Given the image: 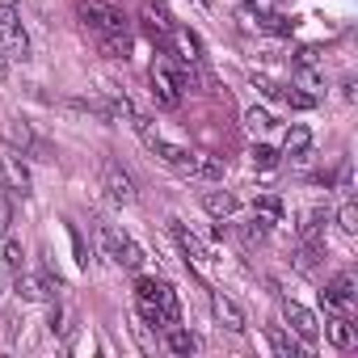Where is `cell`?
<instances>
[{"label": "cell", "instance_id": "cell-19", "mask_svg": "<svg viewBox=\"0 0 358 358\" xmlns=\"http://www.w3.org/2000/svg\"><path fill=\"white\" fill-rule=\"evenodd\" d=\"M324 224H329V211H324V207H316V211H308V215H303V224H299V236L320 245V232H324Z\"/></svg>", "mask_w": 358, "mask_h": 358}, {"label": "cell", "instance_id": "cell-5", "mask_svg": "<svg viewBox=\"0 0 358 358\" xmlns=\"http://www.w3.org/2000/svg\"><path fill=\"white\" fill-rule=\"evenodd\" d=\"M0 51H5L9 59H30V38H26V30H22V22H17V13H5L0 17Z\"/></svg>", "mask_w": 358, "mask_h": 358}, {"label": "cell", "instance_id": "cell-11", "mask_svg": "<svg viewBox=\"0 0 358 358\" xmlns=\"http://www.w3.org/2000/svg\"><path fill=\"white\" fill-rule=\"evenodd\" d=\"M241 17H245V26H257V30H266V34H291V26H295V22H287V17H278V13H266V9H257V5H245Z\"/></svg>", "mask_w": 358, "mask_h": 358}, {"label": "cell", "instance_id": "cell-17", "mask_svg": "<svg viewBox=\"0 0 358 358\" xmlns=\"http://www.w3.org/2000/svg\"><path fill=\"white\" fill-rule=\"evenodd\" d=\"M122 241H127V232H118L114 224H97V245H101V257H110L114 266H118V249H122Z\"/></svg>", "mask_w": 358, "mask_h": 358}, {"label": "cell", "instance_id": "cell-30", "mask_svg": "<svg viewBox=\"0 0 358 358\" xmlns=\"http://www.w3.org/2000/svg\"><path fill=\"white\" fill-rule=\"evenodd\" d=\"M5 266H9L13 274H22V266H26V253H22V245H17V241H9V245H5Z\"/></svg>", "mask_w": 358, "mask_h": 358}, {"label": "cell", "instance_id": "cell-6", "mask_svg": "<svg viewBox=\"0 0 358 358\" xmlns=\"http://www.w3.org/2000/svg\"><path fill=\"white\" fill-rule=\"evenodd\" d=\"M101 182H106V194H110V203H135V182H131V173L118 164V160H106L101 164Z\"/></svg>", "mask_w": 358, "mask_h": 358}, {"label": "cell", "instance_id": "cell-20", "mask_svg": "<svg viewBox=\"0 0 358 358\" xmlns=\"http://www.w3.org/2000/svg\"><path fill=\"white\" fill-rule=\"evenodd\" d=\"M190 177H199V182H224V160L220 156H199Z\"/></svg>", "mask_w": 358, "mask_h": 358}, {"label": "cell", "instance_id": "cell-14", "mask_svg": "<svg viewBox=\"0 0 358 358\" xmlns=\"http://www.w3.org/2000/svg\"><path fill=\"white\" fill-rule=\"evenodd\" d=\"M324 337H329L337 350H350V345H354V324H350V316H345V312H329Z\"/></svg>", "mask_w": 358, "mask_h": 358}, {"label": "cell", "instance_id": "cell-2", "mask_svg": "<svg viewBox=\"0 0 358 358\" xmlns=\"http://www.w3.org/2000/svg\"><path fill=\"white\" fill-rule=\"evenodd\" d=\"M76 17H80L97 38H118V34H127V17H122L114 5H106V0H80V5H76Z\"/></svg>", "mask_w": 358, "mask_h": 358}, {"label": "cell", "instance_id": "cell-13", "mask_svg": "<svg viewBox=\"0 0 358 358\" xmlns=\"http://www.w3.org/2000/svg\"><path fill=\"white\" fill-rule=\"evenodd\" d=\"M169 47H177V55H173V59H182V64H199V51H203V47H199V38H194L186 26H173ZM169 47H164V51H169Z\"/></svg>", "mask_w": 358, "mask_h": 358}, {"label": "cell", "instance_id": "cell-24", "mask_svg": "<svg viewBox=\"0 0 358 358\" xmlns=\"http://www.w3.org/2000/svg\"><path fill=\"white\" fill-rule=\"evenodd\" d=\"M253 211L278 224V220H282V199H278V194H257V199H253Z\"/></svg>", "mask_w": 358, "mask_h": 358}, {"label": "cell", "instance_id": "cell-25", "mask_svg": "<svg viewBox=\"0 0 358 358\" xmlns=\"http://www.w3.org/2000/svg\"><path fill=\"white\" fill-rule=\"evenodd\" d=\"M143 262H148V257H143V249L127 236V241H122V249H118V266H127V270H143Z\"/></svg>", "mask_w": 358, "mask_h": 358}, {"label": "cell", "instance_id": "cell-8", "mask_svg": "<svg viewBox=\"0 0 358 358\" xmlns=\"http://www.w3.org/2000/svg\"><path fill=\"white\" fill-rule=\"evenodd\" d=\"M139 22H143V30L152 34V43L169 47V34H173V13L160 5V0H143V13H139Z\"/></svg>", "mask_w": 358, "mask_h": 358}, {"label": "cell", "instance_id": "cell-7", "mask_svg": "<svg viewBox=\"0 0 358 358\" xmlns=\"http://www.w3.org/2000/svg\"><path fill=\"white\" fill-rule=\"evenodd\" d=\"M0 169H5V182L13 194H30V169L13 143H0Z\"/></svg>", "mask_w": 358, "mask_h": 358}, {"label": "cell", "instance_id": "cell-29", "mask_svg": "<svg viewBox=\"0 0 358 358\" xmlns=\"http://www.w3.org/2000/svg\"><path fill=\"white\" fill-rule=\"evenodd\" d=\"M291 110H316V93H303V89H287V93H278Z\"/></svg>", "mask_w": 358, "mask_h": 358}, {"label": "cell", "instance_id": "cell-34", "mask_svg": "<svg viewBox=\"0 0 358 358\" xmlns=\"http://www.w3.org/2000/svg\"><path fill=\"white\" fill-rule=\"evenodd\" d=\"M0 80H5V59H0Z\"/></svg>", "mask_w": 358, "mask_h": 358}, {"label": "cell", "instance_id": "cell-15", "mask_svg": "<svg viewBox=\"0 0 358 358\" xmlns=\"http://www.w3.org/2000/svg\"><path fill=\"white\" fill-rule=\"evenodd\" d=\"M270 350H274V354H282V358H299L308 345H303L295 333H287V329H278V324H274V329H270Z\"/></svg>", "mask_w": 358, "mask_h": 358}, {"label": "cell", "instance_id": "cell-16", "mask_svg": "<svg viewBox=\"0 0 358 358\" xmlns=\"http://www.w3.org/2000/svg\"><path fill=\"white\" fill-rule=\"evenodd\" d=\"M9 143H13V148H17L22 156H26V152H47V148H43V143L34 139V131H30V127H26L22 118H13V122H9Z\"/></svg>", "mask_w": 358, "mask_h": 358}, {"label": "cell", "instance_id": "cell-21", "mask_svg": "<svg viewBox=\"0 0 358 358\" xmlns=\"http://www.w3.org/2000/svg\"><path fill=\"white\" fill-rule=\"evenodd\" d=\"M308 148H312V131H308V127H291L287 139H282V152H287V156H303Z\"/></svg>", "mask_w": 358, "mask_h": 358}, {"label": "cell", "instance_id": "cell-18", "mask_svg": "<svg viewBox=\"0 0 358 358\" xmlns=\"http://www.w3.org/2000/svg\"><path fill=\"white\" fill-rule=\"evenodd\" d=\"M164 345H169L173 354H194V350H199V337H194L190 329H182V324H169V337H164Z\"/></svg>", "mask_w": 358, "mask_h": 358}, {"label": "cell", "instance_id": "cell-9", "mask_svg": "<svg viewBox=\"0 0 358 358\" xmlns=\"http://www.w3.org/2000/svg\"><path fill=\"white\" fill-rule=\"evenodd\" d=\"M211 308H215V320H220L228 333H245V329H249V320H245V308H241L232 295H224V291H211Z\"/></svg>", "mask_w": 358, "mask_h": 358}, {"label": "cell", "instance_id": "cell-4", "mask_svg": "<svg viewBox=\"0 0 358 358\" xmlns=\"http://www.w3.org/2000/svg\"><path fill=\"white\" fill-rule=\"evenodd\" d=\"M173 236H177V245H182V253H186L190 270H194L199 278H207V274H211V253L203 249V241H199L186 224H177V220H173Z\"/></svg>", "mask_w": 358, "mask_h": 358}, {"label": "cell", "instance_id": "cell-32", "mask_svg": "<svg viewBox=\"0 0 358 358\" xmlns=\"http://www.w3.org/2000/svg\"><path fill=\"white\" fill-rule=\"evenodd\" d=\"M68 236H72V249H76V266H89V249H85V236H80L76 228H68Z\"/></svg>", "mask_w": 358, "mask_h": 358}, {"label": "cell", "instance_id": "cell-27", "mask_svg": "<svg viewBox=\"0 0 358 358\" xmlns=\"http://www.w3.org/2000/svg\"><path fill=\"white\" fill-rule=\"evenodd\" d=\"M101 43V55H110V59H127L131 55V38L127 34H118V38H97Z\"/></svg>", "mask_w": 358, "mask_h": 358}, {"label": "cell", "instance_id": "cell-31", "mask_svg": "<svg viewBox=\"0 0 358 358\" xmlns=\"http://www.w3.org/2000/svg\"><path fill=\"white\" fill-rule=\"evenodd\" d=\"M253 164H257V169H274V164H278V152L266 148V143H257V148H253Z\"/></svg>", "mask_w": 358, "mask_h": 358}, {"label": "cell", "instance_id": "cell-1", "mask_svg": "<svg viewBox=\"0 0 358 358\" xmlns=\"http://www.w3.org/2000/svg\"><path fill=\"white\" fill-rule=\"evenodd\" d=\"M131 127L139 131V139H143V148L160 160V164H169V169H177V173H194V164H199V152H190L186 143H173V139H164L160 131H156V122L152 118H143V114H135L131 118Z\"/></svg>", "mask_w": 358, "mask_h": 358}, {"label": "cell", "instance_id": "cell-3", "mask_svg": "<svg viewBox=\"0 0 358 358\" xmlns=\"http://www.w3.org/2000/svg\"><path fill=\"white\" fill-rule=\"evenodd\" d=\"M282 320H287V329H291L303 345H312V341L320 337V320H316L303 303H295V299H282Z\"/></svg>", "mask_w": 358, "mask_h": 358}, {"label": "cell", "instance_id": "cell-22", "mask_svg": "<svg viewBox=\"0 0 358 358\" xmlns=\"http://www.w3.org/2000/svg\"><path fill=\"white\" fill-rule=\"evenodd\" d=\"M270 228H274V220H266V215H257V211H253V220H249V224H241V236H245L249 245H257V241H266V236H270Z\"/></svg>", "mask_w": 358, "mask_h": 358}, {"label": "cell", "instance_id": "cell-10", "mask_svg": "<svg viewBox=\"0 0 358 358\" xmlns=\"http://www.w3.org/2000/svg\"><path fill=\"white\" fill-rule=\"evenodd\" d=\"M320 299H324L329 312H350V303H354V274H337V278L320 291Z\"/></svg>", "mask_w": 358, "mask_h": 358}, {"label": "cell", "instance_id": "cell-33", "mask_svg": "<svg viewBox=\"0 0 358 358\" xmlns=\"http://www.w3.org/2000/svg\"><path fill=\"white\" fill-rule=\"evenodd\" d=\"M9 224H13V207H9L5 194H0V236H9Z\"/></svg>", "mask_w": 358, "mask_h": 358}, {"label": "cell", "instance_id": "cell-12", "mask_svg": "<svg viewBox=\"0 0 358 358\" xmlns=\"http://www.w3.org/2000/svg\"><path fill=\"white\" fill-rule=\"evenodd\" d=\"M236 207H241V203H236V194H228V190H203V211H207V215H215L220 224H224V220H232V215H236Z\"/></svg>", "mask_w": 358, "mask_h": 358}, {"label": "cell", "instance_id": "cell-28", "mask_svg": "<svg viewBox=\"0 0 358 358\" xmlns=\"http://www.w3.org/2000/svg\"><path fill=\"white\" fill-rule=\"evenodd\" d=\"M337 228H341V232H350V236L358 232V203H354V199H345V203H341V211H337Z\"/></svg>", "mask_w": 358, "mask_h": 358}, {"label": "cell", "instance_id": "cell-26", "mask_svg": "<svg viewBox=\"0 0 358 358\" xmlns=\"http://www.w3.org/2000/svg\"><path fill=\"white\" fill-rule=\"evenodd\" d=\"M245 127H249L253 135H266V131L274 127V118H270V110H262V106H253V110H245Z\"/></svg>", "mask_w": 358, "mask_h": 358}, {"label": "cell", "instance_id": "cell-23", "mask_svg": "<svg viewBox=\"0 0 358 358\" xmlns=\"http://www.w3.org/2000/svg\"><path fill=\"white\" fill-rule=\"evenodd\" d=\"M316 262H320V245H316V241H303V245L295 249V270H299V274H312Z\"/></svg>", "mask_w": 358, "mask_h": 358}]
</instances>
